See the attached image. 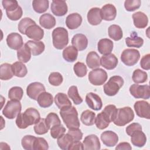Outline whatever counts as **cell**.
<instances>
[{
  "instance_id": "1",
  "label": "cell",
  "mask_w": 150,
  "mask_h": 150,
  "mask_svg": "<svg viewBox=\"0 0 150 150\" xmlns=\"http://www.w3.org/2000/svg\"><path fill=\"white\" fill-rule=\"evenodd\" d=\"M40 119L39 111L32 107L26 109L23 113H20L16 117L15 122L20 129H25L28 127L35 124Z\"/></svg>"
},
{
  "instance_id": "2",
  "label": "cell",
  "mask_w": 150,
  "mask_h": 150,
  "mask_svg": "<svg viewBox=\"0 0 150 150\" xmlns=\"http://www.w3.org/2000/svg\"><path fill=\"white\" fill-rule=\"evenodd\" d=\"M60 115L67 128H79L80 124L78 118V112L74 106L60 109Z\"/></svg>"
},
{
  "instance_id": "3",
  "label": "cell",
  "mask_w": 150,
  "mask_h": 150,
  "mask_svg": "<svg viewBox=\"0 0 150 150\" xmlns=\"http://www.w3.org/2000/svg\"><path fill=\"white\" fill-rule=\"evenodd\" d=\"M53 46L59 50L64 49L69 43L68 32L63 27H57L52 32Z\"/></svg>"
},
{
  "instance_id": "4",
  "label": "cell",
  "mask_w": 150,
  "mask_h": 150,
  "mask_svg": "<svg viewBox=\"0 0 150 150\" xmlns=\"http://www.w3.org/2000/svg\"><path fill=\"white\" fill-rule=\"evenodd\" d=\"M134 118V112L129 107L117 109L116 116L113 122L117 126H124L131 122Z\"/></svg>"
},
{
  "instance_id": "5",
  "label": "cell",
  "mask_w": 150,
  "mask_h": 150,
  "mask_svg": "<svg viewBox=\"0 0 150 150\" xmlns=\"http://www.w3.org/2000/svg\"><path fill=\"white\" fill-rule=\"evenodd\" d=\"M124 83V79L122 77L120 76H112L104 85V92L108 96H114L117 94Z\"/></svg>"
},
{
  "instance_id": "6",
  "label": "cell",
  "mask_w": 150,
  "mask_h": 150,
  "mask_svg": "<svg viewBox=\"0 0 150 150\" xmlns=\"http://www.w3.org/2000/svg\"><path fill=\"white\" fill-rule=\"evenodd\" d=\"M21 110L22 105L20 101L11 100L7 102L2 112L5 117L12 120L17 117L21 113Z\"/></svg>"
},
{
  "instance_id": "7",
  "label": "cell",
  "mask_w": 150,
  "mask_h": 150,
  "mask_svg": "<svg viewBox=\"0 0 150 150\" xmlns=\"http://www.w3.org/2000/svg\"><path fill=\"white\" fill-rule=\"evenodd\" d=\"M121 62L128 66H132L137 63L140 58L139 51L135 49H126L121 54Z\"/></svg>"
},
{
  "instance_id": "8",
  "label": "cell",
  "mask_w": 150,
  "mask_h": 150,
  "mask_svg": "<svg viewBox=\"0 0 150 150\" xmlns=\"http://www.w3.org/2000/svg\"><path fill=\"white\" fill-rule=\"evenodd\" d=\"M108 78L107 72L103 69L97 68L89 72L88 79L91 84L94 86H101Z\"/></svg>"
},
{
  "instance_id": "9",
  "label": "cell",
  "mask_w": 150,
  "mask_h": 150,
  "mask_svg": "<svg viewBox=\"0 0 150 150\" xmlns=\"http://www.w3.org/2000/svg\"><path fill=\"white\" fill-rule=\"evenodd\" d=\"M130 94L135 98L149 99L150 97V87L149 85L132 84L129 88Z\"/></svg>"
},
{
  "instance_id": "10",
  "label": "cell",
  "mask_w": 150,
  "mask_h": 150,
  "mask_svg": "<svg viewBox=\"0 0 150 150\" xmlns=\"http://www.w3.org/2000/svg\"><path fill=\"white\" fill-rule=\"evenodd\" d=\"M136 114L141 117L149 120L150 118V105L145 101H137L134 105Z\"/></svg>"
},
{
  "instance_id": "11",
  "label": "cell",
  "mask_w": 150,
  "mask_h": 150,
  "mask_svg": "<svg viewBox=\"0 0 150 150\" xmlns=\"http://www.w3.org/2000/svg\"><path fill=\"white\" fill-rule=\"evenodd\" d=\"M46 89L44 85L39 82H33L30 83L26 88V94L28 96L34 100H37L38 96Z\"/></svg>"
},
{
  "instance_id": "12",
  "label": "cell",
  "mask_w": 150,
  "mask_h": 150,
  "mask_svg": "<svg viewBox=\"0 0 150 150\" xmlns=\"http://www.w3.org/2000/svg\"><path fill=\"white\" fill-rule=\"evenodd\" d=\"M86 102L89 108L95 111L100 110L103 107V103L100 97L92 92L86 94Z\"/></svg>"
},
{
  "instance_id": "13",
  "label": "cell",
  "mask_w": 150,
  "mask_h": 150,
  "mask_svg": "<svg viewBox=\"0 0 150 150\" xmlns=\"http://www.w3.org/2000/svg\"><path fill=\"white\" fill-rule=\"evenodd\" d=\"M83 145L84 150H99L101 148L99 139L94 134L86 136L83 141Z\"/></svg>"
},
{
  "instance_id": "14",
  "label": "cell",
  "mask_w": 150,
  "mask_h": 150,
  "mask_svg": "<svg viewBox=\"0 0 150 150\" xmlns=\"http://www.w3.org/2000/svg\"><path fill=\"white\" fill-rule=\"evenodd\" d=\"M51 11L57 16H62L67 13L68 8L66 1L63 0H53L51 4Z\"/></svg>"
},
{
  "instance_id": "15",
  "label": "cell",
  "mask_w": 150,
  "mask_h": 150,
  "mask_svg": "<svg viewBox=\"0 0 150 150\" xmlns=\"http://www.w3.org/2000/svg\"><path fill=\"white\" fill-rule=\"evenodd\" d=\"M6 43L8 47L13 50H18L23 45V39L18 33H11L6 38Z\"/></svg>"
},
{
  "instance_id": "16",
  "label": "cell",
  "mask_w": 150,
  "mask_h": 150,
  "mask_svg": "<svg viewBox=\"0 0 150 150\" xmlns=\"http://www.w3.org/2000/svg\"><path fill=\"white\" fill-rule=\"evenodd\" d=\"M100 138L103 143L108 147L114 146L118 141V136L112 131H104L101 133Z\"/></svg>"
},
{
  "instance_id": "17",
  "label": "cell",
  "mask_w": 150,
  "mask_h": 150,
  "mask_svg": "<svg viewBox=\"0 0 150 150\" xmlns=\"http://www.w3.org/2000/svg\"><path fill=\"white\" fill-rule=\"evenodd\" d=\"M116 15L117 9L112 4H105L101 9V16L103 20L107 21H113L115 19Z\"/></svg>"
},
{
  "instance_id": "18",
  "label": "cell",
  "mask_w": 150,
  "mask_h": 150,
  "mask_svg": "<svg viewBox=\"0 0 150 150\" xmlns=\"http://www.w3.org/2000/svg\"><path fill=\"white\" fill-rule=\"evenodd\" d=\"M118 59L112 53L103 55L100 59V64L107 70H112L118 64Z\"/></svg>"
},
{
  "instance_id": "19",
  "label": "cell",
  "mask_w": 150,
  "mask_h": 150,
  "mask_svg": "<svg viewBox=\"0 0 150 150\" xmlns=\"http://www.w3.org/2000/svg\"><path fill=\"white\" fill-rule=\"evenodd\" d=\"M25 35L30 39L35 41H39L42 39L44 36V30L38 25L30 26L26 30Z\"/></svg>"
},
{
  "instance_id": "20",
  "label": "cell",
  "mask_w": 150,
  "mask_h": 150,
  "mask_svg": "<svg viewBox=\"0 0 150 150\" xmlns=\"http://www.w3.org/2000/svg\"><path fill=\"white\" fill-rule=\"evenodd\" d=\"M72 45L77 50L82 51L86 49L88 45V39L87 37L82 33H77L73 36L71 39Z\"/></svg>"
},
{
  "instance_id": "21",
  "label": "cell",
  "mask_w": 150,
  "mask_h": 150,
  "mask_svg": "<svg viewBox=\"0 0 150 150\" xmlns=\"http://www.w3.org/2000/svg\"><path fill=\"white\" fill-rule=\"evenodd\" d=\"M82 17L78 13L69 14L66 18V25L71 30L78 28L81 24Z\"/></svg>"
},
{
  "instance_id": "22",
  "label": "cell",
  "mask_w": 150,
  "mask_h": 150,
  "mask_svg": "<svg viewBox=\"0 0 150 150\" xmlns=\"http://www.w3.org/2000/svg\"><path fill=\"white\" fill-rule=\"evenodd\" d=\"M114 43L112 41L107 38L100 39L97 43V49L103 55L110 54L113 49Z\"/></svg>"
},
{
  "instance_id": "23",
  "label": "cell",
  "mask_w": 150,
  "mask_h": 150,
  "mask_svg": "<svg viewBox=\"0 0 150 150\" xmlns=\"http://www.w3.org/2000/svg\"><path fill=\"white\" fill-rule=\"evenodd\" d=\"M87 21L91 25H98L101 21L102 18L101 16V9L99 8H92L87 13Z\"/></svg>"
},
{
  "instance_id": "24",
  "label": "cell",
  "mask_w": 150,
  "mask_h": 150,
  "mask_svg": "<svg viewBox=\"0 0 150 150\" xmlns=\"http://www.w3.org/2000/svg\"><path fill=\"white\" fill-rule=\"evenodd\" d=\"M134 25L138 29L145 28L148 23V18L147 16L142 12H137L132 15Z\"/></svg>"
},
{
  "instance_id": "25",
  "label": "cell",
  "mask_w": 150,
  "mask_h": 150,
  "mask_svg": "<svg viewBox=\"0 0 150 150\" xmlns=\"http://www.w3.org/2000/svg\"><path fill=\"white\" fill-rule=\"evenodd\" d=\"M130 137L132 144L135 146L141 148L146 144V137L142 130H137L134 132Z\"/></svg>"
},
{
  "instance_id": "26",
  "label": "cell",
  "mask_w": 150,
  "mask_h": 150,
  "mask_svg": "<svg viewBox=\"0 0 150 150\" xmlns=\"http://www.w3.org/2000/svg\"><path fill=\"white\" fill-rule=\"evenodd\" d=\"M39 23L41 26L46 29H50L56 25V19L51 14L47 13L42 14L39 18Z\"/></svg>"
},
{
  "instance_id": "27",
  "label": "cell",
  "mask_w": 150,
  "mask_h": 150,
  "mask_svg": "<svg viewBox=\"0 0 150 150\" xmlns=\"http://www.w3.org/2000/svg\"><path fill=\"white\" fill-rule=\"evenodd\" d=\"M26 44L29 47L33 56L39 55L45 50V44L41 41L28 40Z\"/></svg>"
},
{
  "instance_id": "28",
  "label": "cell",
  "mask_w": 150,
  "mask_h": 150,
  "mask_svg": "<svg viewBox=\"0 0 150 150\" xmlns=\"http://www.w3.org/2000/svg\"><path fill=\"white\" fill-rule=\"evenodd\" d=\"M125 43L128 47L139 48L144 44V40L142 38L138 36L137 32H133L131 33L129 37H127L125 39Z\"/></svg>"
},
{
  "instance_id": "29",
  "label": "cell",
  "mask_w": 150,
  "mask_h": 150,
  "mask_svg": "<svg viewBox=\"0 0 150 150\" xmlns=\"http://www.w3.org/2000/svg\"><path fill=\"white\" fill-rule=\"evenodd\" d=\"M86 63L90 69H95L98 68L101 65L100 56L96 52H90L86 57Z\"/></svg>"
},
{
  "instance_id": "30",
  "label": "cell",
  "mask_w": 150,
  "mask_h": 150,
  "mask_svg": "<svg viewBox=\"0 0 150 150\" xmlns=\"http://www.w3.org/2000/svg\"><path fill=\"white\" fill-rule=\"evenodd\" d=\"M36 101L40 107L48 108L53 104V97L50 93L44 91L38 96Z\"/></svg>"
},
{
  "instance_id": "31",
  "label": "cell",
  "mask_w": 150,
  "mask_h": 150,
  "mask_svg": "<svg viewBox=\"0 0 150 150\" xmlns=\"http://www.w3.org/2000/svg\"><path fill=\"white\" fill-rule=\"evenodd\" d=\"M62 56L67 62H73L77 58L78 50L73 46H69L63 50Z\"/></svg>"
},
{
  "instance_id": "32",
  "label": "cell",
  "mask_w": 150,
  "mask_h": 150,
  "mask_svg": "<svg viewBox=\"0 0 150 150\" xmlns=\"http://www.w3.org/2000/svg\"><path fill=\"white\" fill-rule=\"evenodd\" d=\"M56 105L60 110L63 108L71 106V102L67 96L63 93H58L54 98Z\"/></svg>"
},
{
  "instance_id": "33",
  "label": "cell",
  "mask_w": 150,
  "mask_h": 150,
  "mask_svg": "<svg viewBox=\"0 0 150 150\" xmlns=\"http://www.w3.org/2000/svg\"><path fill=\"white\" fill-rule=\"evenodd\" d=\"M12 66L11 64L5 63L0 66V79L2 80H8L13 76Z\"/></svg>"
},
{
  "instance_id": "34",
  "label": "cell",
  "mask_w": 150,
  "mask_h": 150,
  "mask_svg": "<svg viewBox=\"0 0 150 150\" xmlns=\"http://www.w3.org/2000/svg\"><path fill=\"white\" fill-rule=\"evenodd\" d=\"M31 51L25 43L17 50V57L19 61L22 63H27L31 58Z\"/></svg>"
},
{
  "instance_id": "35",
  "label": "cell",
  "mask_w": 150,
  "mask_h": 150,
  "mask_svg": "<svg viewBox=\"0 0 150 150\" xmlns=\"http://www.w3.org/2000/svg\"><path fill=\"white\" fill-rule=\"evenodd\" d=\"M74 140L72 137L68 134H63L57 138V144L59 147L63 150H69L70 145Z\"/></svg>"
},
{
  "instance_id": "36",
  "label": "cell",
  "mask_w": 150,
  "mask_h": 150,
  "mask_svg": "<svg viewBox=\"0 0 150 150\" xmlns=\"http://www.w3.org/2000/svg\"><path fill=\"white\" fill-rule=\"evenodd\" d=\"M96 118V114L92 111L86 110L81 114L80 120L82 123L87 126H91L94 124Z\"/></svg>"
},
{
  "instance_id": "37",
  "label": "cell",
  "mask_w": 150,
  "mask_h": 150,
  "mask_svg": "<svg viewBox=\"0 0 150 150\" xmlns=\"http://www.w3.org/2000/svg\"><path fill=\"white\" fill-rule=\"evenodd\" d=\"M109 37L115 41L120 40L123 36V33L121 27L117 25H111L108 29Z\"/></svg>"
},
{
  "instance_id": "38",
  "label": "cell",
  "mask_w": 150,
  "mask_h": 150,
  "mask_svg": "<svg viewBox=\"0 0 150 150\" xmlns=\"http://www.w3.org/2000/svg\"><path fill=\"white\" fill-rule=\"evenodd\" d=\"M12 70L14 76L18 77H23L28 73L26 66L21 62H16L12 64Z\"/></svg>"
},
{
  "instance_id": "39",
  "label": "cell",
  "mask_w": 150,
  "mask_h": 150,
  "mask_svg": "<svg viewBox=\"0 0 150 150\" xmlns=\"http://www.w3.org/2000/svg\"><path fill=\"white\" fill-rule=\"evenodd\" d=\"M33 10L38 13H42L46 12L49 8L48 0H34L32 2Z\"/></svg>"
},
{
  "instance_id": "40",
  "label": "cell",
  "mask_w": 150,
  "mask_h": 150,
  "mask_svg": "<svg viewBox=\"0 0 150 150\" xmlns=\"http://www.w3.org/2000/svg\"><path fill=\"white\" fill-rule=\"evenodd\" d=\"M132 79L135 84L144 83L146 82L148 79V74L145 71L138 69L134 71Z\"/></svg>"
},
{
  "instance_id": "41",
  "label": "cell",
  "mask_w": 150,
  "mask_h": 150,
  "mask_svg": "<svg viewBox=\"0 0 150 150\" xmlns=\"http://www.w3.org/2000/svg\"><path fill=\"white\" fill-rule=\"evenodd\" d=\"M67 94L69 97L73 100L74 104L79 105L83 102V99L79 94L77 86H72L70 87L67 91Z\"/></svg>"
},
{
  "instance_id": "42",
  "label": "cell",
  "mask_w": 150,
  "mask_h": 150,
  "mask_svg": "<svg viewBox=\"0 0 150 150\" xmlns=\"http://www.w3.org/2000/svg\"><path fill=\"white\" fill-rule=\"evenodd\" d=\"M94 123L97 128L99 129H104L109 125L110 122L102 111L97 114L95 118Z\"/></svg>"
},
{
  "instance_id": "43",
  "label": "cell",
  "mask_w": 150,
  "mask_h": 150,
  "mask_svg": "<svg viewBox=\"0 0 150 150\" xmlns=\"http://www.w3.org/2000/svg\"><path fill=\"white\" fill-rule=\"evenodd\" d=\"M36 137L31 135L24 136L21 140L22 148L25 150H33L34 144Z\"/></svg>"
},
{
  "instance_id": "44",
  "label": "cell",
  "mask_w": 150,
  "mask_h": 150,
  "mask_svg": "<svg viewBox=\"0 0 150 150\" xmlns=\"http://www.w3.org/2000/svg\"><path fill=\"white\" fill-rule=\"evenodd\" d=\"M23 91L21 87L15 86L11 88L8 91V97L11 100L20 101L23 97Z\"/></svg>"
},
{
  "instance_id": "45",
  "label": "cell",
  "mask_w": 150,
  "mask_h": 150,
  "mask_svg": "<svg viewBox=\"0 0 150 150\" xmlns=\"http://www.w3.org/2000/svg\"><path fill=\"white\" fill-rule=\"evenodd\" d=\"M117 111V108L115 107V105L113 104H109L105 107V108L103 111V112L104 113L105 116L107 117L109 122H113V121L115 119Z\"/></svg>"
},
{
  "instance_id": "46",
  "label": "cell",
  "mask_w": 150,
  "mask_h": 150,
  "mask_svg": "<svg viewBox=\"0 0 150 150\" xmlns=\"http://www.w3.org/2000/svg\"><path fill=\"white\" fill-rule=\"evenodd\" d=\"M35 24H36V22L34 21H33L31 18H28V17L23 18L19 21V23H18V30L22 34L25 35L26 29L30 26L35 25Z\"/></svg>"
},
{
  "instance_id": "47",
  "label": "cell",
  "mask_w": 150,
  "mask_h": 150,
  "mask_svg": "<svg viewBox=\"0 0 150 150\" xmlns=\"http://www.w3.org/2000/svg\"><path fill=\"white\" fill-rule=\"evenodd\" d=\"M34 131L38 135H43L46 134L49 128L46 124L45 118H40L39 121L35 124Z\"/></svg>"
},
{
  "instance_id": "48",
  "label": "cell",
  "mask_w": 150,
  "mask_h": 150,
  "mask_svg": "<svg viewBox=\"0 0 150 150\" xmlns=\"http://www.w3.org/2000/svg\"><path fill=\"white\" fill-rule=\"evenodd\" d=\"M46 124L49 129L53 126L61 124V121L58 115L54 112H50L45 118Z\"/></svg>"
},
{
  "instance_id": "49",
  "label": "cell",
  "mask_w": 150,
  "mask_h": 150,
  "mask_svg": "<svg viewBox=\"0 0 150 150\" xmlns=\"http://www.w3.org/2000/svg\"><path fill=\"white\" fill-rule=\"evenodd\" d=\"M73 70L75 74L79 77H84L87 72V69L84 63L78 62L73 66Z\"/></svg>"
},
{
  "instance_id": "50",
  "label": "cell",
  "mask_w": 150,
  "mask_h": 150,
  "mask_svg": "<svg viewBox=\"0 0 150 150\" xmlns=\"http://www.w3.org/2000/svg\"><path fill=\"white\" fill-rule=\"evenodd\" d=\"M48 80L51 85L54 86H59L62 83L63 78L60 73L52 72L50 74Z\"/></svg>"
},
{
  "instance_id": "51",
  "label": "cell",
  "mask_w": 150,
  "mask_h": 150,
  "mask_svg": "<svg viewBox=\"0 0 150 150\" xmlns=\"http://www.w3.org/2000/svg\"><path fill=\"white\" fill-rule=\"evenodd\" d=\"M141 5L140 0H126L124 2V7L127 11L132 12L138 9Z\"/></svg>"
},
{
  "instance_id": "52",
  "label": "cell",
  "mask_w": 150,
  "mask_h": 150,
  "mask_svg": "<svg viewBox=\"0 0 150 150\" xmlns=\"http://www.w3.org/2000/svg\"><path fill=\"white\" fill-rule=\"evenodd\" d=\"M50 129V135L54 139L58 138L66 132V128L62 124L54 125Z\"/></svg>"
},
{
  "instance_id": "53",
  "label": "cell",
  "mask_w": 150,
  "mask_h": 150,
  "mask_svg": "<svg viewBox=\"0 0 150 150\" xmlns=\"http://www.w3.org/2000/svg\"><path fill=\"white\" fill-rule=\"evenodd\" d=\"M49 145L46 139L42 137H36L34 144L33 150H47Z\"/></svg>"
},
{
  "instance_id": "54",
  "label": "cell",
  "mask_w": 150,
  "mask_h": 150,
  "mask_svg": "<svg viewBox=\"0 0 150 150\" xmlns=\"http://www.w3.org/2000/svg\"><path fill=\"white\" fill-rule=\"evenodd\" d=\"M3 8L6 12H11L15 10L19 6L18 1L15 0H3L2 1Z\"/></svg>"
},
{
  "instance_id": "55",
  "label": "cell",
  "mask_w": 150,
  "mask_h": 150,
  "mask_svg": "<svg viewBox=\"0 0 150 150\" xmlns=\"http://www.w3.org/2000/svg\"><path fill=\"white\" fill-rule=\"evenodd\" d=\"M6 14L7 17L11 21H18L19 20L22 16L23 11L22 8L19 6L17 9L11 12H6Z\"/></svg>"
},
{
  "instance_id": "56",
  "label": "cell",
  "mask_w": 150,
  "mask_h": 150,
  "mask_svg": "<svg viewBox=\"0 0 150 150\" xmlns=\"http://www.w3.org/2000/svg\"><path fill=\"white\" fill-rule=\"evenodd\" d=\"M67 133L72 137L74 141H80L83 138V133L79 128L69 129Z\"/></svg>"
},
{
  "instance_id": "57",
  "label": "cell",
  "mask_w": 150,
  "mask_h": 150,
  "mask_svg": "<svg viewBox=\"0 0 150 150\" xmlns=\"http://www.w3.org/2000/svg\"><path fill=\"white\" fill-rule=\"evenodd\" d=\"M137 130H142V126L141 125V124L137 122L131 123V124L128 125L125 129L126 133L129 136H131L134 132Z\"/></svg>"
},
{
  "instance_id": "58",
  "label": "cell",
  "mask_w": 150,
  "mask_h": 150,
  "mask_svg": "<svg viewBox=\"0 0 150 150\" xmlns=\"http://www.w3.org/2000/svg\"><path fill=\"white\" fill-rule=\"evenodd\" d=\"M150 54H147L142 56V57L141 59L140 62V65L142 69L144 70H148L150 69Z\"/></svg>"
},
{
  "instance_id": "59",
  "label": "cell",
  "mask_w": 150,
  "mask_h": 150,
  "mask_svg": "<svg viewBox=\"0 0 150 150\" xmlns=\"http://www.w3.org/2000/svg\"><path fill=\"white\" fill-rule=\"evenodd\" d=\"M72 149L83 150V143L81 142L80 141H74L69 149V150H72Z\"/></svg>"
},
{
  "instance_id": "60",
  "label": "cell",
  "mask_w": 150,
  "mask_h": 150,
  "mask_svg": "<svg viewBox=\"0 0 150 150\" xmlns=\"http://www.w3.org/2000/svg\"><path fill=\"white\" fill-rule=\"evenodd\" d=\"M115 149L116 150H131L132 149V147L131 146V145L128 143V142H120V144H118L117 146L115 147Z\"/></svg>"
}]
</instances>
